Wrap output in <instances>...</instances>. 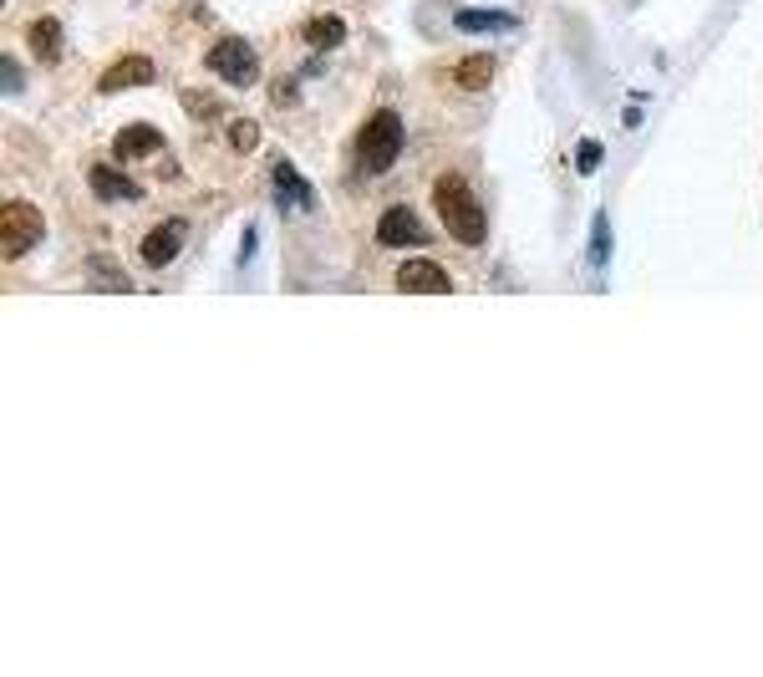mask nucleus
<instances>
[{
    "instance_id": "obj_1",
    "label": "nucleus",
    "mask_w": 763,
    "mask_h": 677,
    "mask_svg": "<svg viewBox=\"0 0 763 677\" xmlns=\"http://www.w3.org/2000/svg\"><path fill=\"white\" fill-rule=\"evenodd\" d=\"M433 204H438V214H443L448 235L459 239L463 250L484 245V209L469 200V184H463L459 173H443V179H438V184H433Z\"/></svg>"
},
{
    "instance_id": "obj_2",
    "label": "nucleus",
    "mask_w": 763,
    "mask_h": 677,
    "mask_svg": "<svg viewBox=\"0 0 763 677\" xmlns=\"http://www.w3.org/2000/svg\"><path fill=\"white\" fill-rule=\"evenodd\" d=\"M397 148H402V118L397 112H372L367 128L356 133V163L367 173H387L397 163Z\"/></svg>"
},
{
    "instance_id": "obj_3",
    "label": "nucleus",
    "mask_w": 763,
    "mask_h": 677,
    "mask_svg": "<svg viewBox=\"0 0 763 677\" xmlns=\"http://www.w3.org/2000/svg\"><path fill=\"white\" fill-rule=\"evenodd\" d=\"M41 229H46V219H41L36 204L26 200H6V209H0V255L6 260H21V255L36 250Z\"/></svg>"
},
{
    "instance_id": "obj_4",
    "label": "nucleus",
    "mask_w": 763,
    "mask_h": 677,
    "mask_svg": "<svg viewBox=\"0 0 763 677\" xmlns=\"http://www.w3.org/2000/svg\"><path fill=\"white\" fill-rule=\"evenodd\" d=\"M204 67H209L214 77H224L229 87H255V82H260V56H255L250 41H239V36L214 41L209 56H204Z\"/></svg>"
},
{
    "instance_id": "obj_5",
    "label": "nucleus",
    "mask_w": 763,
    "mask_h": 677,
    "mask_svg": "<svg viewBox=\"0 0 763 677\" xmlns=\"http://www.w3.org/2000/svg\"><path fill=\"white\" fill-rule=\"evenodd\" d=\"M397 291L402 295H448L453 291V280L438 260H408V266H397Z\"/></svg>"
},
{
    "instance_id": "obj_6",
    "label": "nucleus",
    "mask_w": 763,
    "mask_h": 677,
    "mask_svg": "<svg viewBox=\"0 0 763 677\" xmlns=\"http://www.w3.org/2000/svg\"><path fill=\"white\" fill-rule=\"evenodd\" d=\"M184 219H163L159 229H148L143 235V245H138V255H143V266L148 270H163V266H173V255L184 250Z\"/></svg>"
},
{
    "instance_id": "obj_7",
    "label": "nucleus",
    "mask_w": 763,
    "mask_h": 677,
    "mask_svg": "<svg viewBox=\"0 0 763 677\" xmlns=\"http://www.w3.org/2000/svg\"><path fill=\"white\" fill-rule=\"evenodd\" d=\"M159 82V67L148 56H118L112 67L97 77V93H128V87H153Z\"/></svg>"
},
{
    "instance_id": "obj_8",
    "label": "nucleus",
    "mask_w": 763,
    "mask_h": 677,
    "mask_svg": "<svg viewBox=\"0 0 763 677\" xmlns=\"http://www.w3.org/2000/svg\"><path fill=\"white\" fill-rule=\"evenodd\" d=\"M377 239L387 245V250H402V245H422L428 229H422V219L408 209V204H393V209L377 219Z\"/></svg>"
},
{
    "instance_id": "obj_9",
    "label": "nucleus",
    "mask_w": 763,
    "mask_h": 677,
    "mask_svg": "<svg viewBox=\"0 0 763 677\" xmlns=\"http://www.w3.org/2000/svg\"><path fill=\"white\" fill-rule=\"evenodd\" d=\"M163 148V133L153 128V122H128L118 138H112V153H118L122 163H132V159H153Z\"/></svg>"
},
{
    "instance_id": "obj_10",
    "label": "nucleus",
    "mask_w": 763,
    "mask_h": 677,
    "mask_svg": "<svg viewBox=\"0 0 763 677\" xmlns=\"http://www.w3.org/2000/svg\"><path fill=\"white\" fill-rule=\"evenodd\" d=\"M276 200L286 204V209H311V204H316V200H311V184H305V179L290 169L286 159L276 163Z\"/></svg>"
},
{
    "instance_id": "obj_11",
    "label": "nucleus",
    "mask_w": 763,
    "mask_h": 677,
    "mask_svg": "<svg viewBox=\"0 0 763 677\" xmlns=\"http://www.w3.org/2000/svg\"><path fill=\"white\" fill-rule=\"evenodd\" d=\"M31 52L41 62H62V21L56 15H36L31 21Z\"/></svg>"
},
{
    "instance_id": "obj_12",
    "label": "nucleus",
    "mask_w": 763,
    "mask_h": 677,
    "mask_svg": "<svg viewBox=\"0 0 763 677\" xmlns=\"http://www.w3.org/2000/svg\"><path fill=\"white\" fill-rule=\"evenodd\" d=\"M87 184H93L97 200H138V194H143V189L132 184V179H122L118 169H103V163L87 173Z\"/></svg>"
},
{
    "instance_id": "obj_13",
    "label": "nucleus",
    "mask_w": 763,
    "mask_h": 677,
    "mask_svg": "<svg viewBox=\"0 0 763 677\" xmlns=\"http://www.w3.org/2000/svg\"><path fill=\"white\" fill-rule=\"evenodd\" d=\"M301 31H305V46H316V52H331V46H342V41H346V21H342V15H311Z\"/></svg>"
},
{
    "instance_id": "obj_14",
    "label": "nucleus",
    "mask_w": 763,
    "mask_h": 677,
    "mask_svg": "<svg viewBox=\"0 0 763 677\" xmlns=\"http://www.w3.org/2000/svg\"><path fill=\"white\" fill-rule=\"evenodd\" d=\"M494 67H499V62H494L488 52L463 56L459 67H453V82H459L463 93H479V87H488V82H494Z\"/></svg>"
},
{
    "instance_id": "obj_15",
    "label": "nucleus",
    "mask_w": 763,
    "mask_h": 677,
    "mask_svg": "<svg viewBox=\"0 0 763 677\" xmlns=\"http://www.w3.org/2000/svg\"><path fill=\"white\" fill-rule=\"evenodd\" d=\"M453 26H459V31H509L514 15H499V11H459V15H453Z\"/></svg>"
},
{
    "instance_id": "obj_16",
    "label": "nucleus",
    "mask_w": 763,
    "mask_h": 677,
    "mask_svg": "<svg viewBox=\"0 0 763 677\" xmlns=\"http://www.w3.org/2000/svg\"><path fill=\"white\" fill-rule=\"evenodd\" d=\"M229 148H235V153H255V148H260V122L255 118L229 122Z\"/></svg>"
},
{
    "instance_id": "obj_17",
    "label": "nucleus",
    "mask_w": 763,
    "mask_h": 677,
    "mask_svg": "<svg viewBox=\"0 0 763 677\" xmlns=\"http://www.w3.org/2000/svg\"><path fill=\"white\" fill-rule=\"evenodd\" d=\"M605 260H611V219L595 214V225H591V266L605 270Z\"/></svg>"
},
{
    "instance_id": "obj_18",
    "label": "nucleus",
    "mask_w": 763,
    "mask_h": 677,
    "mask_svg": "<svg viewBox=\"0 0 763 677\" xmlns=\"http://www.w3.org/2000/svg\"><path fill=\"white\" fill-rule=\"evenodd\" d=\"M179 103L189 107V118H198V122H209V118H219V103H214L209 93H198V87H184V97Z\"/></svg>"
},
{
    "instance_id": "obj_19",
    "label": "nucleus",
    "mask_w": 763,
    "mask_h": 677,
    "mask_svg": "<svg viewBox=\"0 0 763 677\" xmlns=\"http://www.w3.org/2000/svg\"><path fill=\"white\" fill-rule=\"evenodd\" d=\"M576 169H580V173H595V169H601V143H595V138H585V143H580Z\"/></svg>"
},
{
    "instance_id": "obj_20",
    "label": "nucleus",
    "mask_w": 763,
    "mask_h": 677,
    "mask_svg": "<svg viewBox=\"0 0 763 677\" xmlns=\"http://www.w3.org/2000/svg\"><path fill=\"white\" fill-rule=\"evenodd\" d=\"M270 97H276L280 107H290V103H295V82H276V87H270Z\"/></svg>"
},
{
    "instance_id": "obj_21",
    "label": "nucleus",
    "mask_w": 763,
    "mask_h": 677,
    "mask_svg": "<svg viewBox=\"0 0 763 677\" xmlns=\"http://www.w3.org/2000/svg\"><path fill=\"white\" fill-rule=\"evenodd\" d=\"M0 67H6V93H15V87H21V72H15V56H6Z\"/></svg>"
}]
</instances>
